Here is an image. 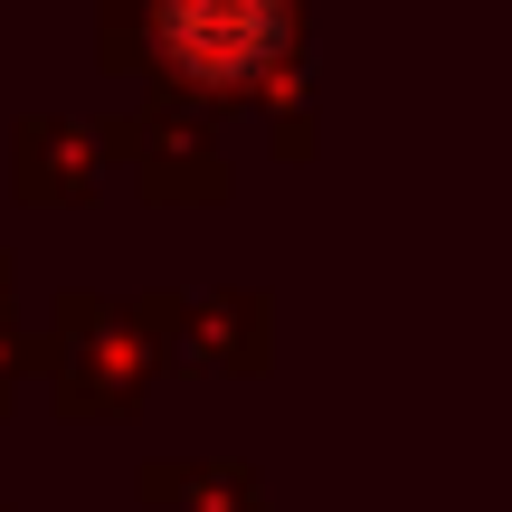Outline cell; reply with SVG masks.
Returning <instances> with one entry per match:
<instances>
[{
  "mask_svg": "<svg viewBox=\"0 0 512 512\" xmlns=\"http://www.w3.org/2000/svg\"><path fill=\"white\" fill-rule=\"evenodd\" d=\"M162 48L190 76H256L285 48V0H162Z\"/></svg>",
  "mask_w": 512,
  "mask_h": 512,
  "instance_id": "1",
  "label": "cell"
}]
</instances>
